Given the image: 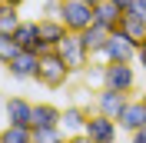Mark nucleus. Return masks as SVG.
I'll list each match as a JSON object with an SVG mask.
<instances>
[{"label":"nucleus","mask_w":146,"mask_h":143,"mask_svg":"<svg viewBox=\"0 0 146 143\" xmlns=\"http://www.w3.org/2000/svg\"><path fill=\"white\" fill-rule=\"evenodd\" d=\"M33 80L43 90H63L66 83L73 80V70L66 67V60L60 57V50H46V53H40V67H36Z\"/></svg>","instance_id":"f257e3e1"},{"label":"nucleus","mask_w":146,"mask_h":143,"mask_svg":"<svg viewBox=\"0 0 146 143\" xmlns=\"http://www.w3.org/2000/svg\"><path fill=\"white\" fill-rule=\"evenodd\" d=\"M60 20L70 33H83L96 23V7L86 3V0H63V10H60Z\"/></svg>","instance_id":"f03ea898"},{"label":"nucleus","mask_w":146,"mask_h":143,"mask_svg":"<svg viewBox=\"0 0 146 143\" xmlns=\"http://www.w3.org/2000/svg\"><path fill=\"white\" fill-rule=\"evenodd\" d=\"M136 50H139V47L133 43L123 30H113L96 60H103V63H136Z\"/></svg>","instance_id":"7ed1b4c3"},{"label":"nucleus","mask_w":146,"mask_h":143,"mask_svg":"<svg viewBox=\"0 0 146 143\" xmlns=\"http://www.w3.org/2000/svg\"><path fill=\"white\" fill-rule=\"evenodd\" d=\"M83 133L90 136L93 143H119V120H113V116H103L93 110L90 120H86V126H83Z\"/></svg>","instance_id":"20e7f679"},{"label":"nucleus","mask_w":146,"mask_h":143,"mask_svg":"<svg viewBox=\"0 0 146 143\" xmlns=\"http://www.w3.org/2000/svg\"><path fill=\"white\" fill-rule=\"evenodd\" d=\"M103 87L116 90V93H133L136 90V63H106Z\"/></svg>","instance_id":"39448f33"},{"label":"nucleus","mask_w":146,"mask_h":143,"mask_svg":"<svg viewBox=\"0 0 146 143\" xmlns=\"http://www.w3.org/2000/svg\"><path fill=\"white\" fill-rule=\"evenodd\" d=\"M126 103H129V93H116V90H110V87H100L93 93V110L103 113V116H113V120L123 116Z\"/></svg>","instance_id":"423d86ee"},{"label":"nucleus","mask_w":146,"mask_h":143,"mask_svg":"<svg viewBox=\"0 0 146 143\" xmlns=\"http://www.w3.org/2000/svg\"><path fill=\"white\" fill-rule=\"evenodd\" d=\"M56 50H60V57L66 60V67H70L73 73H83L90 67V60H93V57L86 53V47L80 43V33H66V40L56 47Z\"/></svg>","instance_id":"0eeeda50"},{"label":"nucleus","mask_w":146,"mask_h":143,"mask_svg":"<svg viewBox=\"0 0 146 143\" xmlns=\"http://www.w3.org/2000/svg\"><path fill=\"white\" fill-rule=\"evenodd\" d=\"M36 67H40V53H27V50H17V53L3 63V70H7L13 80H33Z\"/></svg>","instance_id":"6e6552de"},{"label":"nucleus","mask_w":146,"mask_h":143,"mask_svg":"<svg viewBox=\"0 0 146 143\" xmlns=\"http://www.w3.org/2000/svg\"><path fill=\"white\" fill-rule=\"evenodd\" d=\"M13 43L20 50H27V53H46V43L40 40V27H36V20H23L13 33Z\"/></svg>","instance_id":"1a4fd4ad"},{"label":"nucleus","mask_w":146,"mask_h":143,"mask_svg":"<svg viewBox=\"0 0 146 143\" xmlns=\"http://www.w3.org/2000/svg\"><path fill=\"white\" fill-rule=\"evenodd\" d=\"M146 126V97H129L126 110L119 116V130L123 133H136Z\"/></svg>","instance_id":"9d476101"},{"label":"nucleus","mask_w":146,"mask_h":143,"mask_svg":"<svg viewBox=\"0 0 146 143\" xmlns=\"http://www.w3.org/2000/svg\"><path fill=\"white\" fill-rule=\"evenodd\" d=\"M3 116H7V123H13V126H33V103H30L27 97H7Z\"/></svg>","instance_id":"9b49d317"},{"label":"nucleus","mask_w":146,"mask_h":143,"mask_svg":"<svg viewBox=\"0 0 146 143\" xmlns=\"http://www.w3.org/2000/svg\"><path fill=\"white\" fill-rule=\"evenodd\" d=\"M36 27H40V40L46 43V50H56L66 40V33H70L60 17H36Z\"/></svg>","instance_id":"f8f14e48"},{"label":"nucleus","mask_w":146,"mask_h":143,"mask_svg":"<svg viewBox=\"0 0 146 143\" xmlns=\"http://www.w3.org/2000/svg\"><path fill=\"white\" fill-rule=\"evenodd\" d=\"M40 126H63V107L33 103V130H40Z\"/></svg>","instance_id":"ddd939ff"},{"label":"nucleus","mask_w":146,"mask_h":143,"mask_svg":"<svg viewBox=\"0 0 146 143\" xmlns=\"http://www.w3.org/2000/svg\"><path fill=\"white\" fill-rule=\"evenodd\" d=\"M123 13L126 10H119L116 3H110V0H103V3H96V23H100L103 30H119V23H123Z\"/></svg>","instance_id":"4468645a"},{"label":"nucleus","mask_w":146,"mask_h":143,"mask_svg":"<svg viewBox=\"0 0 146 143\" xmlns=\"http://www.w3.org/2000/svg\"><path fill=\"white\" fill-rule=\"evenodd\" d=\"M106 40H110V30H103L100 23H93L90 30H83V33H80V43L86 47V53H90V57H100V50L106 47Z\"/></svg>","instance_id":"2eb2a0df"},{"label":"nucleus","mask_w":146,"mask_h":143,"mask_svg":"<svg viewBox=\"0 0 146 143\" xmlns=\"http://www.w3.org/2000/svg\"><path fill=\"white\" fill-rule=\"evenodd\" d=\"M86 120H90V110H86V107H80V103L63 107V130H66V133H83Z\"/></svg>","instance_id":"dca6fc26"},{"label":"nucleus","mask_w":146,"mask_h":143,"mask_svg":"<svg viewBox=\"0 0 146 143\" xmlns=\"http://www.w3.org/2000/svg\"><path fill=\"white\" fill-rule=\"evenodd\" d=\"M119 30H123V33H126L136 47H143V40H146V20H143V17H136V13H129V10H126Z\"/></svg>","instance_id":"f3484780"},{"label":"nucleus","mask_w":146,"mask_h":143,"mask_svg":"<svg viewBox=\"0 0 146 143\" xmlns=\"http://www.w3.org/2000/svg\"><path fill=\"white\" fill-rule=\"evenodd\" d=\"M20 23H23L20 7H7V3H0V37H13Z\"/></svg>","instance_id":"a211bd4d"},{"label":"nucleus","mask_w":146,"mask_h":143,"mask_svg":"<svg viewBox=\"0 0 146 143\" xmlns=\"http://www.w3.org/2000/svg\"><path fill=\"white\" fill-rule=\"evenodd\" d=\"M0 143H33V126H13L7 123L0 130Z\"/></svg>","instance_id":"6ab92c4d"},{"label":"nucleus","mask_w":146,"mask_h":143,"mask_svg":"<svg viewBox=\"0 0 146 143\" xmlns=\"http://www.w3.org/2000/svg\"><path fill=\"white\" fill-rule=\"evenodd\" d=\"M66 130L63 126H40V130H33V140L36 143H66Z\"/></svg>","instance_id":"aec40b11"},{"label":"nucleus","mask_w":146,"mask_h":143,"mask_svg":"<svg viewBox=\"0 0 146 143\" xmlns=\"http://www.w3.org/2000/svg\"><path fill=\"white\" fill-rule=\"evenodd\" d=\"M60 10H63V0H43L40 17H60Z\"/></svg>","instance_id":"412c9836"},{"label":"nucleus","mask_w":146,"mask_h":143,"mask_svg":"<svg viewBox=\"0 0 146 143\" xmlns=\"http://www.w3.org/2000/svg\"><path fill=\"white\" fill-rule=\"evenodd\" d=\"M129 13H136V17H143V20H146V0H133Z\"/></svg>","instance_id":"4be33fe9"},{"label":"nucleus","mask_w":146,"mask_h":143,"mask_svg":"<svg viewBox=\"0 0 146 143\" xmlns=\"http://www.w3.org/2000/svg\"><path fill=\"white\" fill-rule=\"evenodd\" d=\"M66 143H93V140H90L86 133H70V136H66Z\"/></svg>","instance_id":"5701e85b"},{"label":"nucleus","mask_w":146,"mask_h":143,"mask_svg":"<svg viewBox=\"0 0 146 143\" xmlns=\"http://www.w3.org/2000/svg\"><path fill=\"white\" fill-rule=\"evenodd\" d=\"M136 67H143V70H146V40H143V47L136 50Z\"/></svg>","instance_id":"b1692460"},{"label":"nucleus","mask_w":146,"mask_h":143,"mask_svg":"<svg viewBox=\"0 0 146 143\" xmlns=\"http://www.w3.org/2000/svg\"><path fill=\"white\" fill-rule=\"evenodd\" d=\"M126 143H146V126H143V130H136V133H129Z\"/></svg>","instance_id":"393cba45"},{"label":"nucleus","mask_w":146,"mask_h":143,"mask_svg":"<svg viewBox=\"0 0 146 143\" xmlns=\"http://www.w3.org/2000/svg\"><path fill=\"white\" fill-rule=\"evenodd\" d=\"M110 3H116L119 10H129V7H133V0H110Z\"/></svg>","instance_id":"a878e982"},{"label":"nucleus","mask_w":146,"mask_h":143,"mask_svg":"<svg viewBox=\"0 0 146 143\" xmlns=\"http://www.w3.org/2000/svg\"><path fill=\"white\" fill-rule=\"evenodd\" d=\"M3 3H7V7H20V10H23V3H27V0H3Z\"/></svg>","instance_id":"bb28decb"},{"label":"nucleus","mask_w":146,"mask_h":143,"mask_svg":"<svg viewBox=\"0 0 146 143\" xmlns=\"http://www.w3.org/2000/svg\"><path fill=\"white\" fill-rule=\"evenodd\" d=\"M86 3H93V7H96V3H103V0H86Z\"/></svg>","instance_id":"cd10ccee"},{"label":"nucleus","mask_w":146,"mask_h":143,"mask_svg":"<svg viewBox=\"0 0 146 143\" xmlns=\"http://www.w3.org/2000/svg\"><path fill=\"white\" fill-rule=\"evenodd\" d=\"M0 3H3V0H0Z\"/></svg>","instance_id":"c85d7f7f"},{"label":"nucleus","mask_w":146,"mask_h":143,"mask_svg":"<svg viewBox=\"0 0 146 143\" xmlns=\"http://www.w3.org/2000/svg\"><path fill=\"white\" fill-rule=\"evenodd\" d=\"M33 143H36V140H33Z\"/></svg>","instance_id":"c756f323"}]
</instances>
